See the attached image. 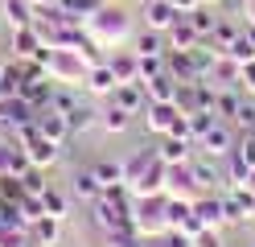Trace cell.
<instances>
[{
  "instance_id": "obj_30",
  "label": "cell",
  "mask_w": 255,
  "mask_h": 247,
  "mask_svg": "<svg viewBox=\"0 0 255 247\" xmlns=\"http://www.w3.org/2000/svg\"><path fill=\"white\" fill-rule=\"evenodd\" d=\"M185 16H189V21H194V29L202 33V37H210V33H214V25L222 21V16H218V4H202V8L185 12Z\"/></svg>"
},
{
  "instance_id": "obj_44",
  "label": "cell",
  "mask_w": 255,
  "mask_h": 247,
  "mask_svg": "<svg viewBox=\"0 0 255 247\" xmlns=\"http://www.w3.org/2000/svg\"><path fill=\"white\" fill-rule=\"evenodd\" d=\"M0 198H4V202H12V206H17L21 198H25V190H21V181H17V177H0Z\"/></svg>"
},
{
  "instance_id": "obj_39",
  "label": "cell",
  "mask_w": 255,
  "mask_h": 247,
  "mask_svg": "<svg viewBox=\"0 0 255 247\" xmlns=\"http://www.w3.org/2000/svg\"><path fill=\"white\" fill-rule=\"evenodd\" d=\"M17 214H21L25 227H29V223H37L41 214H45V202H41V198H33V194H25L21 202H17Z\"/></svg>"
},
{
  "instance_id": "obj_9",
  "label": "cell",
  "mask_w": 255,
  "mask_h": 247,
  "mask_svg": "<svg viewBox=\"0 0 255 247\" xmlns=\"http://www.w3.org/2000/svg\"><path fill=\"white\" fill-rule=\"evenodd\" d=\"M177 120H181V107L177 103H148L144 107V124H148L152 136H169Z\"/></svg>"
},
{
  "instance_id": "obj_18",
  "label": "cell",
  "mask_w": 255,
  "mask_h": 247,
  "mask_svg": "<svg viewBox=\"0 0 255 247\" xmlns=\"http://www.w3.org/2000/svg\"><path fill=\"white\" fill-rule=\"evenodd\" d=\"M116 87H120V82H116V74H111L107 58H103L99 66H91V70H87V82H83L87 95H107V99H111V91H116Z\"/></svg>"
},
{
  "instance_id": "obj_29",
  "label": "cell",
  "mask_w": 255,
  "mask_h": 247,
  "mask_svg": "<svg viewBox=\"0 0 255 247\" xmlns=\"http://www.w3.org/2000/svg\"><path fill=\"white\" fill-rule=\"evenodd\" d=\"M152 157H156V153H148V148H136V153H132V157L124 161V181H128V186L144 177V169L152 165Z\"/></svg>"
},
{
  "instance_id": "obj_22",
  "label": "cell",
  "mask_w": 255,
  "mask_h": 247,
  "mask_svg": "<svg viewBox=\"0 0 255 247\" xmlns=\"http://www.w3.org/2000/svg\"><path fill=\"white\" fill-rule=\"evenodd\" d=\"M29 239H33V247H54V243L62 239V219L41 214L37 223H29Z\"/></svg>"
},
{
  "instance_id": "obj_20",
  "label": "cell",
  "mask_w": 255,
  "mask_h": 247,
  "mask_svg": "<svg viewBox=\"0 0 255 247\" xmlns=\"http://www.w3.org/2000/svg\"><path fill=\"white\" fill-rule=\"evenodd\" d=\"M95 124H99V111H95V107L87 103V99H83L78 107H70V111H66V128H70V140H78V136H83V132H91Z\"/></svg>"
},
{
  "instance_id": "obj_34",
  "label": "cell",
  "mask_w": 255,
  "mask_h": 247,
  "mask_svg": "<svg viewBox=\"0 0 255 247\" xmlns=\"http://www.w3.org/2000/svg\"><path fill=\"white\" fill-rule=\"evenodd\" d=\"M239 33H243V25H235V21H227V16H222V21L214 25V33H210V41L222 49V54H227V45L239 37Z\"/></svg>"
},
{
  "instance_id": "obj_6",
  "label": "cell",
  "mask_w": 255,
  "mask_h": 247,
  "mask_svg": "<svg viewBox=\"0 0 255 247\" xmlns=\"http://www.w3.org/2000/svg\"><path fill=\"white\" fill-rule=\"evenodd\" d=\"M235 144H239V140H235V128H231L227 120H214V128L198 140V148H202L210 161H214V157H231V153H235Z\"/></svg>"
},
{
  "instance_id": "obj_12",
  "label": "cell",
  "mask_w": 255,
  "mask_h": 247,
  "mask_svg": "<svg viewBox=\"0 0 255 247\" xmlns=\"http://www.w3.org/2000/svg\"><path fill=\"white\" fill-rule=\"evenodd\" d=\"M33 128L41 132L45 140H54V144H66V140H70L66 115H62V111H54V107H41V111H37V120H33Z\"/></svg>"
},
{
  "instance_id": "obj_47",
  "label": "cell",
  "mask_w": 255,
  "mask_h": 247,
  "mask_svg": "<svg viewBox=\"0 0 255 247\" xmlns=\"http://www.w3.org/2000/svg\"><path fill=\"white\" fill-rule=\"evenodd\" d=\"M165 247H194V239L181 235V231H165Z\"/></svg>"
},
{
  "instance_id": "obj_7",
  "label": "cell",
  "mask_w": 255,
  "mask_h": 247,
  "mask_svg": "<svg viewBox=\"0 0 255 247\" xmlns=\"http://www.w3.org/2000/svg\"><path fill=\"white\" fill-rule=\"evenodd\" d=\"M140 16H144V29L169 33V29H173V21H177V16H185V12H177V4H173V0H144Z\"/></svg>"
},
{
  "instance_id": "obj_16",
  "label": "cell",
  "mask_w": 255,
  "mask_h": 247,
  "mask_svg": "<svg viewBox=\"0 0 255 247\" xmlns=\"http://www.w3.org/2000/svg\"><path fill=\"white\" fill-rule=\"evenodd\" d=\"M194 214L210 227V231H218L222 223H227V206H222V194H202V198H194Z\"/></svg>"
},
{
  "instance_id": "obj_24",
  "label": "cell",
  "mask_w": 255,
  "mask_h": 247,
  "mask_svg": "<svg viewBox=\"0 0 255 247\" xmlns=\"http://www.w3.org/2000/svg\"><path fill=\"white\" fill-rule=\"evenodd\" d=\"M70 194L83 198V202H95V198H103V181L95 177V169H78L70 177Z\"/></svg>"
},
{
  "instance_id": "obj_43",
  "label": "cell",
  "mask_w": 255,
  "mask_h": 247,
  "mask_svg": "<svg viewBox=\"0 0 255 247\" xmlns=\"http://www.w3.org/2000/svg\"><path fill=\"white\" fill-rule=\"evenodd\" d=\"M231 124H239L243 132H251V124H255V99L251 95H243V103H239V111H235Z\"/></svg>"
},
{
  "instance_id": "obj_50",
  "label": "cell",
  "mask_w": 255,
  "mask_h": 247,
  "mask_svg": "<svg viewBox=\"0 0 255 247\" xmlns=\"http://www.w3.org/2000/svg\"><path fill=\"white\" fill-rule=\"evenodd\" d=\"M243 33L251 37V45H255V21H243Z\"/></svg>"
},
{
  "instance_id": "obj_2",
  "label": "cell",
  "mask_w": 255,
  "mask_h": 247,
  "mask_svg": "<svg viewBox=\"0 0 255 247\" xmlns=\"http://www.w3.org/2000/svg\"><path fill=\"white\" fill-rule=\"evenodd\" d=\"M41 62H45V70H50V82H54V87H83V82H87V70H91L74 49H50V45H45V49H41Z\"/></svg>"
},
{
  "instance_id": "obj_56",
  "label": "cell",
  "mask_w": 255,
  "mask_h": 247,
  "mask_svg": "<svg viewBox=\"0 0 255 247\" xmlns=\"http://www.w3.org/2000/svg\"><path fill=\"white\" fill-rule=\"evenodd\" d=\"M251 132H255V124H251Z\"/></svg>"
},
{
  "instance_id": "obj_4",
  "label": "cell",
  "mask_w": 255,
  "mask_h": 247,
  "mask_svg": "<svg viewBox=\"0 0 255 247\" xmlns=\"http://www.w3.org/2000/svg\"><path fill=\"white\" fill-rule=\"evenodd\" d=\"M17 136H21V148H25V157H29V165H33V169H54V165H58L62 144L45 140L37 128H25V132H17Z\"/></svg>"
},
{
  "instance_id": "obj_31",
  "label": "cell",
  "mask_w": 255,
  "mask_h": 247,
  "mask_svg": "<svg viewBox=\"0 0 255 247\" xmlns=\"http://www.w3.org/2000/svg\"><path fill=\"white\" fill-rule=\"evenodd\" d=\"M41 202H45V214H50V219H62V223L70 219V198L62 194V190H54V186H50V190L41 194Z\"/></svg>"
},
{
  "instance_id": "obj_46",
  "label": "cell",
  "mask_w": 255,
  "mask_h": 247,
  "mask_svg": "<svg viewBox=\"0 0 255 247\" xmlns=\"http://www.w3.org/2000/svg\"><path fill=\"white\" fill-rule=\"evenodd\" d=\"M239 91L255 99V62H247V66H243V78H239Z\"/></svg>"
},
{
  "instance_id": "obj_33",
  "label": "cell",
  "mask_w": 255,
  "mask_h": 247,
  "mask_svg": "<svg viewBox=\"0 0 255 247\" xmlns=\"http://www.w3.org/2000/svg\"><path fill=\"white\" fill-rule=\"evenodd\" d=\"M218 181H222V177H218V169H214L210 161H194V186H198L202 194H214Z\"/></svg>"
},
{
  "instance_id": "obj_52",
  "label": "cell",
  "mask_w": 255,
  "mask_h": 247,
  "mask_svg": "<svg viewBox=\"0 0 255 247\" xmlns=\"http://www.w3.org/2000/svg\"><path fill=\"white\" fill-rule=\"evenodd\" d=\"M144 247H165V235H156V239H144Z\"/></svg>"
},
{
  "instance_id": "obj_25",
  "label": "cell",
  "mask_w": 255,
  "mask_h": 247,
  "mask_svg": "<svg viewBox=\"0 0 255 247\" xmlns=\"http://www.w3.org/2000/svg\"><path fill=\"white\" fill-rule=\"evenodd\" d=\"M239 78H243V66H239L235 58H227V54H218L214 70H210V82L214 87H239Z\"/></svg>"
},
{
  "instance_id": "obj_19",
  "label": "cell",
  "mask_w": 255,
  "mask_h": 247,
  "mask_svg": "<svg viewBox=\"0 0 255 247\" xmlns=\"http://www.w3.org/2000/svg\"><path fill=\"white\" fill-rule=\"evenodd\" d=\"M165 70L177 78V82H198V66H194V54H181V49H169L165 54Z\"/></svg>"
},
{
  "instance_id": "obj_32",
  "label": "cell",
  "mask_w": 255,
  "mask_h": 247,
  "mask_svg": "<svg viewBox=\"0 0 255 247\" xmlns=\"http://www.w3.org/2000/svg\"><path fill=\"white\" fill-rule=\"evenodd\" d=\"M91 169H95V177L103 181V190L107 186H128L124 181V161H95Z\"/></svg>"
},
{
  "instance_id": "obj_42",
  "label": "cell",
  "mask_w": 255,
  "mask_h": 247,
  "mask_svg": "<svg viewBox=\"0 0 255 247\" xmlns=\"http://www.w3.org/2000/svg\"><path fill=\"white\" fill-rule=\"evenodd\" d=\"M231 157H239L247 169H255V132H243V136H239V144H235Z\"/></svg>"
},
{
  "instance_id": "obj_1",
  "label": "cell",
  "mask_w": 255,
  "mask_h": 247,
  "mask_svg": "<svg viewBox=\"0 0 255 247\" xmlns=\"http://www.w3.org/2000/svg\"><path fill=\"white\" fill-rule=\"evenodd\" d=\"M83 29H87V37L99 49H120V45H128L136 37L132 33V12H124L120 4H103L95 16L83 21Z\"/></svg>"
},
{
  "instance_id": "obj_41",
  "label": "cell",
  "mask_w": 255,
  "mask_h": 247,
  "mask_svg": "<svg viewBox=\"0 0 255 247\" xmlns=\"http://www.w3.org/2000/svg\"><path fill=\"white\" fill-rule=\"evenodd\" d=\"M107 247H144V235L132 227H124V231H111L107 235Z\"/></svg>"
},
{
  "instance_id": "obj_28",
  "label": "cell",
  "mask_w": 255,
  "mask_h": 247,
  "mask_svg": "<svg viewBox=\"0 0 255 247\" xmlns=\"http://www.w3.org/2000/svg\"><path fill=\"white\" fill-rule=\"evenodd\" d=\"M128 124H132V115H128L124 107L111 103L107 111H99V128L107 132V136H120V132H128Z\"/></svg>"
},
{
  "instance_id": "obj_5",
  "label": "cell",
  "mask_w": 255,
  "mask_h": 247,
  "mask_svg": "<svg viewBox=\"0 0 255 247\" xmlns=\"http://www.w3.org/2000/svg\"><path fill=\"white\" fill-rule=\"evenodd\" d=\"M33 120H37V111L29 107V99H25V95H8V99H0V128L25 132V128H33Z\"/></svg>"
},
{
  "instance_id": "obj_21",
  "label": "cell",
  "mask_w": 255,
  "mask_h": 247,
  "mask_svg": "<svg viewBox=\"0 0 255 247\" xmlns=\"http://www.w3.org/2000/svg\"><path fill=\"white\" fill-rule=\"evenodd\" d=\"M198 144H189V140H177V136H165L161 144L152 148L156 153V161H165V165H185L189 161V153H194Z\"/></svg>"
},
{
  "instance_id": "obj_3",
  "label": "cell",
  "mask_w": 255,
  "mask_h": 247,
  "mask_svg": "<svg viewBox=\"0 0 255 247\" xmlns=\"http://www.w3.org/2000/svg\"><path fill=\"white\" fill-rule=\"evenodd\" d=\"M132 223H136V231H140L144 239L165 235V231H169V223H165V194L136 198V202H132Z\"/></svg>"
},
{
  "instance_id": "obj_48",
  "label": "cell",
  "mask_w": 255,
  "mask_h": 247,
  "mask_svg": "<svg viewBox=\"0 0 255 247\" xmlns=\"http://www.w3.org/2000/svg\"><path fill=\"white\" fill-rule=\"evenodd\" d=\"M194 247H222V239H218V231H210V227H206L202 235L194 239Z\"/></svg>"
},
{
  "instance_id": "obj_13",
  "label": "cell",
  "mask_w": 255,
  "mask_h": 247,
  "mask_svg": "<svg viewBox=\"0 0 255 247\" xmlns=\"http://www.w3.org/2000/svg\"><path fill=\"white\" fill-rule=\"evenodd\" d=\"M0 21H4L12 33L17 29H29L37 21V8L29 4V0H0Z\"/></svg>"
},
{
  "instance_id": "obj_40",
  "label": "cell",
  "mask_w": 255,
  "mask_h": 247,
  "mask_svg": "<svg viewBox=\"0 0 255 247\" xmlns=\"http://www.w3.org/2000/svg\"><path fill=\"white\" fill-rule=\"evenodd\" d=\"M185 120H189V136H194V144H198L206 132L214 128V120H218V115H214V111H198V115H185Z\"/></svg>"
},
{
  "instance_id": "obj_27",
  "label": "cell",
  "mask_w": 255,
  "mask_h": 247,
  "mask_svg": "<svg viewBox=\"0 0 255 247\" xmlns=\"http://www.w3.org/2000/svg\"><path fill=\"white\" fill-rule=\"evenodd\" d=\"M132 49H136V54H169V41H165V33L144 29V33L132 37Z\"/></svg>"
},
{
  "instance_id": "obj_38",
  "label": "cell",
  "mask_w": 255,
  "mask_h": 247,
  "mask_svg": "<svg viewBox=\"0 0 255 247\" xmlns=\"http://www.w3.org/2000/svg\"><path fill=\"white\" fill-rule=\"evenodd\" d=\"M136 58H140V82L165 74V54H136Z\"/></svg>"
},
{
  "instance_id": "obj_23",
  "label": "cell",
  "mask_w": 255,
  "mask_h": 247,
  "mask_svg": "<svg viewBox=\"0 0 255 247\" xmlns=\"http://www.w3.org/2000/svg\"><path fill=\"white\" fill-rule=\"evenodd\" d=\"M177 87H181V82L173 78L169 70H165V74H156V78H148V82H144L148 103H177Z\"/></svg>"
},
{
  "instance_id": "obj_55",
  "label": "cell",
  "mask_w": 255,
  "mask_h": 247,
  "mask_svg": "<svg viewBox=\"0 0 255 247\" xmlns=\"http://www.w3.org/2000/svg\"><path fill=\"white\" fill-rule=\"evenodd\" d=\"M103 4H120V0H103Z\"/></svg>"
},
{
  "instance_id": "obj_10",
  "label": "cell",
  "mask_w": 255,
  "mask_h": 247,
  "mask_svg": "<svg viewBox=\"0 0 255 247\" xmlns=\"http://www.w3.org/2000/svg\"><path fill=\"white\" fill-rule=\"evenodd\" d=\"M165 177H169V165L152 157V165L144 169V177H140V181H132L128 190H132L136 198H156V194H165Z\"/></svg>"
},
{
  "instance_id": "obj_26",
  "label": "cell",
  "mask_w": 255,
  "mask_h": 247,
  "mask_svg": "<svg viewBox=\"0 0 255 247\" xmlns=\"http://www.w3.org/2000/svg\"><path fill=\"white\" fill-rule=\"evenodd\" d=\"M194 214V202L189 198H169L165 194V223H169V231H181V223Z\"/></svg>"
},
{
  "instance_id": "obj_17",
  "label": "cell",
  "mask_w": 255,
  "mask_h": 247,
  "mask_svg": "<svg viewBox=\"0 0 255 247\" xmlns=\"http://www.w3.org/2000/svg\"><path fill=\"white\" fill-rule=\"evenodd\" d=\"M189 190H198V186H194V161H185V165H169L165 194H169V198H185Z\"/></svg>"
},
{
  "instance_id": "obj_53",
  "label": "cell",
  "mask_w": 255,
  "mask_h": 247,
  "mask_svg": "<svg viewBox=\"0 0 255 247\" xmlns=\"http://www.w3.org/2000/svg\"><path fill=\"white\" fill-rule=\"evenodd\" d=\"M247 190H255V169H251V177H247Z\"/></svg>"
},
{
  "instance_id": "obj_36",
  "label": "cell",
  "mask_w": 255,
  "mask_h": 247,
  "mask_svg": "<svg viewBox=\"0 0 255 247\" xmlns=\"http://www.w3.org/2000/svg\"><path fill=\"white\" fill-rule=\"evenodd\" d=\"M17 181H21V190H25V194H33V198H41L45 190H50V181H45V169H25Z\"/></svg>"
},
{
  "instance_id": "obj_11",
  "label": "cell",
  "mask_w": 255,
  "mask_h": 247,
  "mask_svg": "<svg viewBox=\"0 0 255 247\" xmlns=\"http://www.w3.org/2000/svg\"><path fill=\"white\" fill-rule=\"evenodd\" d=\"M41 49H45V41H41L37 25L17 29V33L8 37V58H41Z\"/></svg>"
},
{
  "instance_id": "obj_15",
  "label": "cell",
  "mask_w": 255,
  "mask_h": 247,
  "mask_svg": "<svg viewBox=\"0 0 255 247\" xmlns=\"http://www.w3.org/2000/svg\"><path fill=\"white\" fill-rule=\"evenodd\" d=\"M165 41H169V49H181V54H185V49H198L206 37L194 29V21H189V16H177V21H173V29L165 33Z\"/></svg>"
},
{
  "instance_id": "obj_57",
  "label": "cell",
  "mask_w": 255,
  "mask_h": 247,
  "mask_svg": "<svg viewBox=\"0 0 255 247\" xmlns=\"http://www.w3.org/2000/svg\"><path fill=\"white\" fill-rule=\"evenodd\" d=\"M243 4H247V0H243Z\"/></svg>"
},
{
  "instance_id": "obj_8",
  "label": "cell",
  "mask_w": 255,
  "mask_h": 247,
  "mask_svg": "<svg viewBox=\"0 0 255 247\" xmlns=\"http://www.w3.org/2000/svg\"><path fill=\"white\" fill-rule=\"evenodd\" d=\"M111 103L124 107L128 115H144V107H148V91H144V82H120V87L111 91Z\"/></svg>"
},
{
  "instance_id": "obj_37",
  "label": "cell",
  "mask_w": 255,
  "mask_h": 247,
  "mask_svg": "<svg viewBox=\"0 0 255 247\" xmlns=\"http://www.w3.org/2000/svg\"><path fill=\"white\" fill-rule=\"evenodd\" d=\"M0 247H33L29 227H0Z\"/></svg>"
},
{
  "instance_id": "obj_49",
  "label": "cell",
  "mask_w": 255,
  "mask_h": 247,
  "mask_svg": "<svg viewBox=\"0 0 255 247\" xmlns=\"http://www.w3.org/2000/svg\"><path fill=\"white\" fill-rule=\"evenodd\" d=\"M173 4H177V12H194V8L206 4V0H173Z\"/></svg>"
},
{
  "instance_id": "obj_51",
  "label": "cell",
  "mask_w": 255,
  "mask_h": 247,
  "mask_svg": "<svg viewBox=\"0 0 255 247\" xmlns=\"http://www.w3.org/2000/svg\"><path fill=\"white\" fill-rule=\"evenodd\" d=\"M8 95H12V87L4 82V74H0V99H8Z\"/></svg>"
},
{
  "instance_id": "obj_54",
  "label": "cell",
  "mask_w": 255,
  "mask_h": 247,
  "mask_svg": "<svg viewBox=\"0 0 255 247\" xmlns=\"http://www.w3.org/2000/svg\"><path fill=\"white\" fill-rule=\"evenodd\" d=\"M29 4H33V8H41V4H50V0H29Z\"/></svg>"
},
{
  "instance_id": "obj_14",
  "label": "cell",
  "mask_w": 255,
  "mask_h": 247,
  "mask_svg": "<svg viewBox=\"0 0 255 247\" xmlns=\"http://www.w3.org/2000/svg\"><path fill=\"white\" fill-rule=\"evenodd\" d=\"M107 66H111V74H116V82H140V58H136V49H111Z\"/></svg>"
},
{
  "instance_id": "obj_45",
  "label": "cell",
  "mask_w": 255,
  "mask_h": 247,
  "mask_svg": "<svg viewBox=\"0 0 255 247\" xmlns=\"http://www.w3.org/2000/svg\"><path fill=\"white\" fill-rule=\"evenodd\" d=\"M12 157H17V144L0 140V177H12Z\"/></svg>"
},
{
  "instance_id": "obj_35",
  "label": "cell",
  "mask_w": 255,
  "mask_h": 247,
  "mask_svg": "<svg viewBox=\"0 0 255 247\" xmlns=\"http://www.w3.org/2000/svg\"><path fill=\"white\" fill-rule=\"evenodd\" d=\"M227 58H235L239 66H247V62H255V45H251V37L247 33H239V37L227 45Z\"/></svg>"
}]
</instances>
